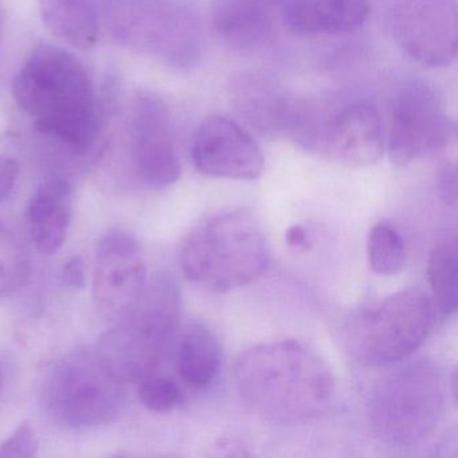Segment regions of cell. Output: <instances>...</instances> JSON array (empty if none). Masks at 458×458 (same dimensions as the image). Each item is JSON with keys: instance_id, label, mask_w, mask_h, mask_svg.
Here are the masks:
<instances>
[{"instance_id": "6da1fadb", "label": "cell", "mask_w": 458, "mask_h": 458, "mask_svg": "<svg viewBox=\"0 0 458 458\" xmlns=\"http://www.w3.org/2000/svg\"><path fill=\"white\" fill-rule=\"evenodd\" d=\"M234 380L251 411L283 425L315 420L328 410L335 396L331 369L297 340L249 348L235 364Z\"/></svg>"}, {"instance_id": "7a4b0ae2", "label": "cell", "mask_w": 458, "mask_h": 458, "mask_svg": "<svg viewBox=\"0 0 458 458\" xmlns=\"http://www.w3.org/2000/svg\"><path fill=\"white\" fill-rule=\"evenodd\" d=\"M13 95L39 132L81 152L95 143L100 127L95 87L73 53L36 47L13 81Z\"/></svg>"}, {"instance_id": "3957f363", "label": "cell", "mask_w": 458, "mask_h": 458, "mask_svg": "<svg viewBox=\"0 0 458 458\" xmlns=\"http://www.w3.org/2000/svg\"><path fill=\"white\" fill-rule=\"evenodd\" d=\"M269 259L267 235L248 210L227 211L199 225L181 251L187 280L219 293L259 280Z\"/></svg>"}, {"instance_id": "277c9868", "label": "cell", "mask_w": 458, "mask_h": 458, "mask_svg": "<svg viewBox=\"0 0 458 458\" xmlns=\"http://www.w3.org/2000/svg\"><path fill=\"white\" fill-rule=\"evenodd\" d=\"M181 289L167 273L146 281L122 323L100 343V359L117 379L151 375L167 350L181 320Z\"/></svg>"}, {"instance_id": "5b68a950", "label": "cell", "mask_w": 458, "mask_h": 458, "mask_svg": "<svg viewBox=\"0 0 458 458\" xmlns=\"http://www.w3.org/2000/svg\"><path fill=\"white\" fill-rule=\"evenodd\" d=\"M101 18L112 38L132 52L176 69L199 61L202 26L189 0H104Z\"/></svg>"}, {"instance_id": "8992f818", "label": "cell", "mask_w": 458, "mask_h": 458, "mask_svg": "<svg viewBox=\"0 0 458 458\" xmlns=\"http://www.w3.org/2000/svg\"><path fill=\"white\" fill-rule=\"evenodd\" d=\"M445 411L441 369L428 360L410 361L375 385L369 403L372 431L386 444L420 445L436 431Z\"/></svg>"}, {"instance_id": "52a82bcc", "label": "cell", "mask_w": 458, "mask_h": 458, "mask_svg": "<svg viewBox=\"0 0 458 458\" xmlns=\"http://www.w3.org/2000/svg\"><path fill=\"white\" fill-rule=\"evenodd\" d=\"M434 310L433 300L422 289L396 292L351 318L348 350L353 358L369 366L406 360L428 337Z\"/></svg>"}, {"instance_id": "ba28073f", "label": "cell", "mask_w": 458, "mask_h": 458, "mask_svg": "<svg viewBox=\"0 0 458 458\" xmlns=\"http://www.w3.org/2000/svg\"><path fill=\"white\" fill-rule=\"evenodd\" d=\"M455 138V124L433 88L410 81L394 95L388 117L387 151L396 167L446 148Z\"/></svg>"}, {"instance_id": "9c48e42d", "label": "cell", "mask_w": 458, "mask_h": 458, "mask_svg": "<svg viewBox=\"0 0 458 458\" xmlns=\"http://www.w3.org/2000/svg\"><path fill=\"white\" fill-rule=\"evenodd\" d=\"M119 379L103 360L76 356L64 361L50 380V406L73 426H96L119 414Z\"/></svg>"}, {"instance_id": "30bf717a", "label": "cell", "mask_w": 458, "mask_h": 458, "mask_svg": "<svg viewBox=\"0 0 458 458\" xmlns=\"http://www.w3.org/2000/svg\"><path fill=\"white\" fill-rule=\"evenodd\" d=\"M385 135L382 116L369 101L324 106L310 152L348 167H364L382 157Z\"/></svg>"}, {"instance_id": "8fae6325", "label": "cell", "mask_w": 458, "mask_h": 458, "mask_svg": "<svg viewBox=\"0 0 458 458\" xmlns=\"http://www.w3.org/2000/svg\"><path fill=\"white\" fill-rule=\"evenodd\" d=\"M396 44L407 57L428 68H445L458 52L455 0H401L393 13Z\"/></svg>"}, {"instance_id": "7c38bea8", "label": "cell", "mask_w": 458, "mask_h": 458, "mask_svg": "<svg viewBox=\"0 0 458 458\" xmlns=\"http://www.w3.org/2000/svg\"><path fill=\"white\" fill-rule=\"evenodd\" d=\"M133 162L141 181L165 189L181 178L182 167L170 111L157 93L140 92L131 119Z\"/></svg>"}, {"instance_id": "4fadbf2b", "label": "cell", "mask_w": 458, "mask_h": 458, "mask_svg": "<svg viewBox=\"0 0 458 458\" xmlns=\"http://www.w3.org/2000/svg\"><path fill=\"white\" fill-rule=\"evenodd\" d=\"M191 157L197 170L210 178L254 181L265 168L264 155L253 136L224 116L208 117L199 125Z\"/></svg>"}, {"instance_id": "5bb4252c", "label": "cell", "mask_w": 458, "mask_h": 458, "mask_svg": "<svg viewBox=\"0 0 458 458\" xmlns=\"http://www.w3.org/2000/svg\"><path fill=\"white\" fill-rule=\"evenodd\" d=\"M146 281V264L139 241L128 233H108L98 245L93 284L96 304L101 312L122 318Z\"/></svg>"}, {"instance_id": "9a60e30c", "label": "cell", "mask_w": 458, "mask_h": 458, "mask_svg": "<svg viewBox=\"0 0 458 458\" xmlns=\"http://www.w3.org/2000/svg\"><path fill=\"white\" fill-rule=\"evenodd\" d=\"M276 14L297 36H342L360 29L371 13L369 0H272Z\"/></svg>"}, {"instance_id": "2e32d148", "label": "cell", "mask_w": 458, "mask_h": 458, "mask_svg": "<svg viewBox=\"0 0 458 458\" xmlns=\"http://www.w3.org/2000/svg\"><path fill=\"white\" fill-rule=\"evenodd\" d=\"M276 10L272 0H216L213 26L224 44L241 52L256 50L272 38Z\"/></svg>"}, {"instance_id": "e0dca14e", "label": "cell", "mask_w": 458, "mask_h": 458, "mask_svg": "<svg viewBox=\"0 0 458 458\" xmlns=\"http://www.w3.org/2000/svg\"><path fill=\"white\" fill-rule=\"evenodd\" d=\"M73 211V190L60 178L49 179L37 189L28 208L31 241L42 254L63 248Z\"/></svg>"}, {"instance_id": "ac0fdd59", "label": "cell", "mask_w": 458, "mask_h": 458, "mask_svg": "<svg viewBox=\"0 0 458 458\" xmlns=\"http://www.w3.org/2000/svg\"><path fill=\"white\" fill-rule=\"evenodd\" d=\"M42 22L50 33L80 52L98 45L101 14L96 0H38Z\"/></svg>"}, {"instance_id": "d6986e66", "label": "cell", "mask_w": 458, "mask_h": 458, "mask_svg": "<svg viewBox=\"0 0 458 458\" xmlns=\"http://www.w3.org/2000/svg\"><path fill=\"white\" fill-rule=\"evenodd\" d=\"M221 360V345L213 331L202 324L187 328L179 343L178 369L190 387H210L218 377Z\"/></svg>"}, {"instance_id": "ffe728a7", "label": "cell", "mask_w": 458, "mask_h": 458, "mask_svg": "<svg viewBox=\"0 0 458 458\" xmlns=\"http://www.w3.org/2000/svg\"><path fill=\"white\" fill-rule=\"evenodd\" d=\"M428 276L434 308L441 315H453L458 304V250L455 230H445L437 235L428 256Z\"/></svg>"}, {"instance_id": "44dd1931", "label": "cell", "mask_w": 458, "mask_h": 458, "mask_svg": "<svg viewBox=\"0 0 458 458\" xmlns=\"http://www.w3.org/2000/svg\"><path fill=\"white\" fill-rule=\"evenodd\" d=\"M367 256L377 275L393 277L404 269L406 246L395 226L382 221L371 227L367 238Z\"/></svg>"}, {"instance_id": "7402d4cb", "label": "cell", "mask_w": 458, "mask_h": 458, "mask_svg": "<svg viewBox=\"0 0 458 458\" xmlns=\"http://www.w3.org/2000/svg\"><path fill=\"white\" fill-rule=\"evenodd\" d=\"M139 398L152 411H167L181 403L182 393L174 380L151 374L141 379Z\"/></svg>"}, {"instance_id": "603a6c76", "label": "cell", "mask_w": 458, "mask_h": 458, "mask_svg": "<svg viewBox=\"0 0 458 458\" xmlns=\"http://www.w3.org/2000/svg\"><path fill=\"white\" fill-rule=\"evenodd\" d=\"M37 452L38 441L29 422H23L4 444L0 445V458H31Z\"/></svg>"}, {"instance_id": "cb8c5ba5", "label": "cell", "mask_w": 458, "mask_h": 458, "mask_svg": "<svg viewBox=\"0 0 458 458\" xmlns=\"http://www.w3.org/2000/svg\"><path fill=\"white\" fill-rule=\"evenodd\" d=\"M20 176V163L12 157L0 155V200L6 199Z\"/></svg>"}, {"instance_id": "d4e9b609", "label": "cell", "mask_w": 458, "mask_h": 458, "mask_svg": "<svg viewBox=\"0 0 458 458\" xmlns=\"http://www.w3.org/2000/svg\"><path fill=\"white\" fill-rule=\"evenodd\" d=\"M439 197L447 205L454 206L457 203V175H455V165H446L439 171L437 179Z\"/></svg>"}, {"instance_id": "484cf974", "label": "cell", "mask_w": 458, "mask_h": 458, "mask_svg": "<svg viewBox=\"0 0 458 458\" xmlns=\"http://www.w3.org/2000/svg\"><path fill=\"white\" fill-rule=\"evenodd\" d=\"M63 280L71 288L85 289L87 272H85L84 259L81 257H72L68 262H65L63 269Z\"/></svg>"}, {"instance_id": "4316f807", "label": "cell", "mask_w": 458, "mask_h": 458, "mask_svg": "<svg viewBox=\"0 0 458 458\" xmlns=\"http://www.w3.org/2000/svg\"><path fill=\"white\" fill-rule=\"evenodd\" d=\"M285 241L291 248L307 249L310 245L307 230L301 225H293L285 233Z\"/></svg>"}, {"instance_id": "83f0119b", "label": "cell", "mask_w": 458, "mask_h": 458, "mask_svg": "<svg viewBox=\"0 0 458 458\" xmlns=\"http://www.w3.org/2000/svg\"><path fill=\"white\" fill-rule=\"evenodd\" d=\"M4 13H2V9H0V39H2V36H4Z\"/></svg>"}]
</instances>
